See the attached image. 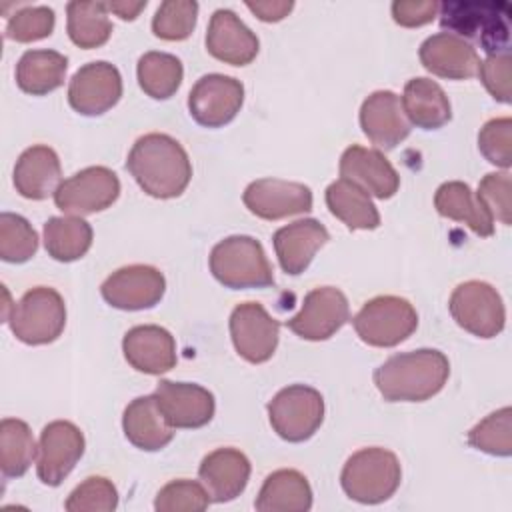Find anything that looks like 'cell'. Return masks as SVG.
Here are the masks:
<instances>
[{
	"label": "cell",
	"instance_id": "obj_8",
	"mask_svg": "<svg viewBox=\"0 0 512 512\" xmlns=\"http://www.w3.org/2000/svg\"><path fill=\"white\" fill-rule=\"evenodd\" d=\"M268 418L282 440L304 442L324 420V398L306 384L286 386L268 402Z\"/></svg>",
	"mask_w": 512,
	"mask_h": 512
},
{
	"label": "cell",
	"instance_id": "obj_9",
	"mask_svg": "<svg viewBox=\"0 0 512 512\" xmlns=\"http://www.w3.org/2000/svg\"><path fill=\"white\" fill-rule=\"evenodd\" d=\"M448 308L456 324L478 338H494L504 330L506 308L498 290L488 282L458 284L450 294Z\"/></svg>",
	"mask_w": 512,
	"mask_h": 512
},
{
	"label": "cell",
	"instance_id": "obj_4",
	"mask_svg": "<svg viewBox=\"0 0 512 512\" xmlns=\"http://www.w3.org/2000/svg\"><path fill=\"white\" fill-rule=\"evenodd\" d=\"M402 480L398 456L386 448L372 446L354 452L340 474L342 490L360 504H380L394 496Z\"/></svg>",
	"mask_w": 512,
	"mask_h": 512
},
{
	"label": "cell",
	"instance_id": "obj_2",
	"mask_svg": "<svg viewBox=\"0 0 512 512\" xmlns=\"http://www.w3.org/2000/svg\"><path fill=\"white\" fill-rule=\"evenodd\" d=\"M450 376L448 358L434 348L390 356L374 370V384L388 402H424L436 396Z\"/></svg>",
	"mask_w": 512,
	"mask_h": 512
},
{
	"label": "cell",
	"instance_id": "obj_24",
	"mask_svg": "<svg viewBox=\"0 0 512 512\" xmlns=\"http://www.w3.org/2000/svg\"><path fill=\"white\" fill-rule=\"evenodd\" d=\"M328 240V230L314 218L296 220L288 226L278 228L272 236L280 268L290 276L302 274L310 266L314 254Z\"/></svg>",
	"mask_w": 512,
	"mask_h": 512
},
{
	"label": "cell",
	"instance_id": "obj_21",
	"mask_svg": "<svg viewBox=\"0 0 512 512\" xmlns=\"http://www.w3.org/2000/svg\"><path fill=\"white\" fill-rule=\"evenodd\" d=\"M260 42L256 34L226 8L210 16L206 32V50L220 62L230 66H246L258 54Z\"/></svg>",
	"mask_w": 512,
	"mask_h": 512
},
{
	"label": "cell",
	"instance_id": "obj_28",
	"mask_svg": "<svg viewBox=\"0 0 512 512\" xmlns=\"http://www.w3.org/2000/svg\"><path fill=\"white\" fill-rule=\"evenodd\" d=\"M402 110L410 124L422 130L442 128L452 118V106L442 86L430 78H412L402 92Z\"/></svg>",
	"mask_w": 512,
	"mask_h": 512
},
{
	"label": "cell",
	"instance_id": "obj_43",
	"mask_svg": "<svg viewBox=\"0 0 512 512\" xmlns=\"http://www.w3.org/2000/svg\"><path fill=\"white\" fill-rule=\"evenodd\" d=\"M482 156L504 170L512 166V120L508 116L488 120L478 132Z\"/></svg>",
	"mask_w": 512,
	"mask_h": 512
},
{
	"label": "cell",
	"instance_id": "obj_40",
	"mask_svg": "<svg viewBox=\"0 0 512 512\" xmlns=\"http://www.w3.org/2000/svg\"><path fill=\"white\" fill-rule=\"evenodd\" d=\"M118 506V490L104 476H90L78 484L64 508L68 512H112Z\"/></svg>",
	"mask_w": 512,
	"mask_h": 512
},
{
	"label": "cell",
	"instance_id": "obj_3",
	"mask_svg": "<svg viewBox=\"0 0 512 512\" xmlns=\"http://www.w3.org/2000/svg\"><path fill=\"white\" fill-rule=\"evenodd\" d=\"M440 26L460 38L480 42V48L492 56L510 52L512 8L502 0H450L442 2Z\"/></svg>",
	"mask_w": 512,
	"mask_h": 512
},
{
	"label": "cell",
	"instance_id": "obj_41",
	"mask_svg": "<svg viewBox=\"0 0 512 512\" xmlns=\"http://www.w3.org/2000/svg\"><path fill=\"white\" fill-rule=\"evenodd\" d=\"M210 504L204 484L194 480H172L156 494L154 508L158 512H202Z\"/></svg>",
	"mask_w": 512,
	"mask_h": 512
},
{
	"label": "cell",
	"instance_id": "obj_14",
	"mask_svg": "<svg viewBox=\"0 0 512 512\" xmlns=\"http://www.w3.org/2000/svg\"><path fill=\"white\" fill-rule=\"evenodd\" d=\"M230 336L236 352L250 364L272 358L278 346L280 324L258 302H242L230 314Z\"/></svg>",
	"mask_w": 512,
	"mask_h": 512
},
{
	"label": "cell",
	"instance_id": "obj_46",
	"mask_svg": "<svg viewBox=\"0 0 512 512\" xmlns=\"http://www.w3.org/2000/svg\"><path fill=\"white\" fill-rule=\"evenodd\" d=\"M438 2H394L392 4V18L396 24L404 28H418L432 22L438 14Z\"/></svg>",
	"mask_w": 512,
	"mask_h": 512
},
{
	"label": "cell",
	"instance_id": "obj_12",
	"mask_svg": "<svg viewBox=\"0 0 512 512\" xmlns=\"http://www.w3.org/2000/svg\"><path fill=\"white\" fill-rule=\"evenodd\" d=\"M350 318V306L342 290L320 286L304 296L302 308L286 326L300 338L320 342L334 336Z\"/></svg>",
	"mask_w": 512,
	"mask_h": 512
},
{
	"label": "cell",
	"instance_id": "obj_39",
	"mask_svg": "<svg viewBox=\"0 0 512 512\" xmlns=\"http://www.w3.org/2000/svg\"><path fill=\"white\" fill-rule=\"evenodd\" d=\"M196 16H198V2L166 0L158 6L152 18V32L154 36L168 42L186 40L196 26Z\"/></svg>",
	"mask_w": 512,
	"mask_h": 512
},
{
	"label": "cell",
	"instance_id": "obj_1",
	"mask_svg": "<svg viewBox=\"0 0 512 512\" xmlns=\"http://www.w3.org/2000/svg\"><path fill=\"white\" fill-rule=\"evenodd\" d=\"M126 168L148 196L160 200L180 196L192 178V164L182 144L160 132L144 134L132 144Z\"/></svg>",
	"mask_w": 512,
	"mask_h": 512
},
{
	"label": "cell",
	"instance_id": "obj_26",
	"mask_svg": "<svg viewBox=\"0 0 512 512\" xmlns=\"http://www.w3.org/2000/svg\"><path fill=\"white\" fill-rule=\"evenodd\" d=\"M62 166L58 154L44 144L26 148L14 166L16 192L28 200H44L58 190Z\"/></svg>",
	"mask_w": 512,
	"mask_h": 512
},
{
	"label": "cell",
	"instance_id": "obj_18",
	"mask_svg": "<svg viewBox=\"0 0 512 512\" xmlns=\"http://www.w3.org/2000/svg\"><path fill=\"white\" fill-rule=\"evenodd\" d=\"M154 400L172 428H202L212 420L216 410L212 392L192 382L160 380Z\"/></svg>",
	"mask_w": 512,
	"mask_h": 512
},
{
	"label": "cell",
	"instance_id": "obj_42",
	"mask_svg": "<svg viewBox=\"0 0 512 512\" xmlns=\"http://www.w3.org/2000/svg\"><path fill=\"white\" fill-rule=\"evenodd\" d=\"M54 10L48 6H26L16 10L6 24V36L14 42H36L48 38L54 30Z\"/></svg>",
	"mask_w": 512,
	"mask_h": 512
},
{
	"label": "cell",
	"instance_id": "obj_7",
	"mask_svg": "<svg viewBox=\"0 0 512 512\" xmlns=\"http://www.w3.org/2000/svg\"><path fill=\"white\" fill-rule=\"evenodd\" d=\"M352 326L364 344L392 348L412 336L418 314L406 298L384 294L368 300L352 318Z\"/></svg>",
	"mask_w": 512,
	"mask_h": 512
},
{
	"label": "cell",
	"instance_id": "obj_13",
	"mask_svg": "<svg viewBox=\"0 0 512 512\" xmlns=\"http://www.w3.org/2000/svg\"><path fill=\"white\" fill-rule=\"evenodd\" d=\"M84 454V436L68 420H54L40 432L36 474L46 486H60Z\"/></svg>",
	"mask_w": 512,
	"mask_h": 512
},
{
	"label": "cell",
	"instance_id": "obj_34",
	"mask_svg": "<svg viewBox=\"0 0 512 512\" xmlns=\"http://www.w3.org/2000/svg\"><path fill=\"white\" fill-rule=\"evenodd\" d=\"M66 30L80 48H100L112 34L106 2H70L66 6Z\"/></svg>",
	"mask_w": 512,
	"mask_h": 512
},
{
	"label": "cell",
	"instance_id": "obj_19",
	"mask_svg": "<svg viewBox=\"0 0 512 512\" xmlns=\"http://www.w3.org/2000/svg\"><path fill=\"white\" fill-rule=\"evenodd\" d=\"M360 126L366 138L382 150L396 148L410 134V122L402 110L400 96L392 90H376L362 102Z\"/></svg>",
	"mask_w": 512,
	"mask_h": 512
},
{
	"label": "cell",
	"instance_id": "obj_30",
	"mask_svg": "<svg viewBox=\"0 0 512 512\" xmlns=\"http://www.w3.org/2000/svg\"><path fill=\"white\" fill-rule=\"evenodd\" d=\"M254 508L258 512H308L312 508V488L298 470H276L266 476Z\"/></svg>",
	"mask_w": 512,
	"mask_h": 512
},
{
	"label": "cell",
	"instance_id": "obj_5",
	"mask_svg": "<svg viewBox=\"0 0 512 512\" xmlns=\"http://www.w3.org/2000/svg\"><path fill=\"white\" fill-rule=\"evenodd\" d=\"M210 272L232 290L268 288L274 284L272 266L262 244L252 236H228L210 252Z\"/></svg>",
	"mask_w": 512,
	"mask_h": 512
},
{
	"label": "cell",
	"instance_id": "obj_29",
	"mask_svg": "<svg viewBox=\"0 0 512 512\" xmlns=\"http://www.w3.org/2000/svg\"><path fill=\"white\" fill-rule=\"evenodd\" d=\"M434 206L440 216L464 222L474 234L488 238L494 234V218L474 196L468 184L460 180L444 182L434 194Z\"/></svg>",
	"mask_w": 512,
	"mask_h": 512
},
{
	"label": "cell",
	"instance_id": "obj_45",
	"mask_svg": "<svg viewBox=\"0 0 512 512\" xmlns=\"http://www.w3.org/2000/svg\"><path fill=\"white\" fill-rule=\"evenodd\" d=\"M510 52L492 54L478 64V76L490 96L502 104L510 102Z\"/></svg>",
	"mask_w": 512,
	"mask_h": 512
},
{
	"label": "cell",
	"instance_id": "obj_44",
	"mask_svg": "<svg viewBox=\"0 0 512 512\" xmlns=\"http://www.w3.org/2000/svg\"><path fill=\"white\" fill-rule=\"evenodd\" d=\"M478 200L486 206L492 218L502 224L512 222V200H510V174L508 172H490L486 174L476 192Z\"/></svg>",
	"mask_w": 512,
	"mask_h": 512
},
{
	"label": "cell",
	"instance_id": "obj_37",
	"mask_svg": "<svg viewBox=\"0 0 512 512\" xmlns=\"http://www.w3.org/2000/svg\"><path fill=\"white\" fill-rule=\"evenodd\" d=\"M38 250V234L32 224L12 212L0 214V258L10 264L28 262Z\"/></svg>",
	"mask_w": 512,
	"mask_h": 512
},
{
	"label": "cell",
	"instance_id": "obj_10",
	"mask_svg": "<svg viewBox=\"0 0 512 512\" xmlns=\"http://www.w3.org/2000/svg\"><path fill=\"white\" fill-rule=\"evenodd\" d=\"M120 194L118 176L106 166H88L66 178L54 192L56 208L70 216L102 212Z\"/></svg>",
	"mask_w": 512,
	"mask_h": 512
},
{
	"label": "cell",
	"instance_id": "obj_31",
	"mask_svg": "<svg viewBox=\"0 0 512 512\" xmlns=\"http://www.w3.org/2000/svg\"><path fill=\"white\" fill-rule=\"evenodd\" d=\"M68 58L56 50H28L16 64V84L22 92L44 96L64 84Z\"/></svg>",
	"mask_w": 512,
	"mask_h": 512
},
{
	"label": "cell",
	"instance_id": "obj_25",
	"mask_svg": "<svg viewBox=\"0 0 512 512\" xmlns=\"http://www.w3.org/2000/svg\"><path fill=\"white\" fill-rule=\"evenodd\" d=\"M198 476L212 502H230L250 480V460L236 448H218L202 458Z\"/></svg>",
	"mask_w": 512,
	"mask_h": 512
},
{
	"label": "cell",
	"instance_id": "obj_15",
	"mask_svg": "<svg viewBox=\"0 0 512 512\" xmlns=\"http://www.w3.org/2000/svg\"><path fill=\"white\" fill-rule=\"evenodd\" d=\"M122 96V76L106 60L88 62L76 70L68 84V102L82 116H100L114 108Z\"/></svg>",
	"mask_w": 512,
	"mask_h": 512
},
{
	"label": "cell",
	"instance_id": "obj_32",
	"mask_svg": "<svg viewBox=\"0 0 512 512\" xmlns=\"http://www.w3.org/2000/svg\"><path fill=\"white\" fill-rule=\"evenodd\" d=\"M326 206L350 230H374L380 226V214L370 194L346 178H338L326 188Z\"/></svg>",
	"mask_w": 512,
	"mask_h": 512
},
{
	"label": "cell",
	"instance_id": "obj_27",
	"mask_svg": "<svg viewBox=\"0 0 512 512\" xmlns=\"http://www.w3.org/2000/svg\"><path fill=\"white\" fill-rule=\"evenodd\" d=\"M122 428L128 442L146 452L162 450L174 438V428L158 410L154 394L138 396L126 406Z\"/></svg>",
	"mask_w": 512,
	"mask_h": 512
},
{
	"label": "cell",
	"instance_id": "obj_17",
	"mask_svg": "<svg viewBox=\"0 0 512 512\" xmlns=\"http://www.w3.org/2000/svg\"><path fill=\"white\" fill-rule=\"evenodd\" d=\"M244 206L258 218L280 220L312 210V190L302 182L260 178L246 186Z\"/></svg>",
	"mask_w": 512,
	"mask_h": 512
},
{
	"label": "cell",
	"instance_id": "obj_36",
	"mask_svg": "<svg viewBox=\"0 0 512 512\" xmlns=\"http://www.w3.org/2000/svg\"><path fill=\"white\" fill-rule=\"evenodd\" d=\"M36 444L30 426L18 418L0 422V470L6 478H20L32 466Z\"/></svg>",
	"mask_w": 512,
	"mask_h": 512
},
{
	"label": "cell",
	"instance_id": "obj_23",
	"mask_svg": "<svg viewBox=\"0 0 512 512\" xmlns=\"http://www.w3.org/2000/svg\"><path fill=\"white\" fill-rule=\"evenodd\" d=\"M124 358L128 364L144 374H164L176 366L174 336L156 324L134 326L122 340Z\"/></svg>",
	"mask_w": 512,
	"mask_h": 512
},
{
	"label": "cell",
	"instance_id": "obj_11",
	"mask_svg": "<svg viewBox=\"0 0 512 512\" xmlns=\"http://www.w3.org/2000/svg\"><path fill=\"white\" fill-rule=\"evenodd\" d=\"M244 102V86L226 74H204L188 94L190 116L206 128H220L236 118Z\"/></svg>",
	"mask_w": 512,
	"mask_h": 512
},
{
	"label": "cell",
	"instance_id": "obj_16",
	"mask_svg": "<svg viewBox=\"0 0 512 512\" xmlns=\"http://www.w3.org/2000/svg\"><path fill=\"white\" fill-rule=\"evenodd\" d=\"M166 290L164 274L148 264H130L112 272L100 286L102 298L118 310L156 306Z\"/></svg>",
	"mask_w": 512,
	"mask_h": 512
},
{
	"label": "cell",
	"instance_id": "obj_6",
	"mask_svg": "<svg viewBox=\"0 0 512 512\" xmlns=\"http://www.w3.org/2000/svg\"><path fill=\"white\" fill-rule=\"evenodd\" d=\"M8 324L12 334L24 344H50L66 326V304L54 288L36 286L12 306Z\"/></svg>",
	"mask_w": 512,
	"mask_h": 512
},
{
	"label": "cell",
	"instance_id": "obj_48",
	"mask_svg": "<svg viewBox=\"0 0 512 512\" xmlns=\"http://www.w3.org/2000/svg\"><path fill=\"white\" fill-rule=\"evenodd\" d=\"M108 10L114 12L116 16H120L122 20H134L144 8H146V0L142 2H106Z\"/></svg>",
	"mask_w": 512,
	"mask_h": 512
},
{
	"label": "cell",
	"instance_id": "obj_47",
	"mask_svg": "<svg viewBox=\"0 0 512 512\" xmlns=\"http://www.w3.org/2000/svg\"><path fill=\"white\" fill-rule=\"evenodd\" d=\"M248 10L254 12L262 22H280L284 20L290 10L294 8V2L286 0H268V2H246Z\"/></svg>",
	"mask_w": 512,
	"mask_h": 512
},
{
	"label": "cell",
	"instance_id": "obj_20",
	"mask_svg": "<svg viewBox=\"0 0 512 512\" xmlns=\"http://www.w3.org/2000/svg\"><path fill=\"white\" fill-rule=\"evenodd\" d=\"M340 178L358 184L368 194L386 200L400 188V176L390 160L372 148L352 144L340 156Z\"/></svg>",
	"mask_w": 512,
	"mask_h": 512
},
{
	"label": "cell",
	"instance_id": "obj_38",
	"mask_svg": "<svg viewBox=\"0 0 512 512\" xmlns=\"http://www.w3.org/2000/svg\"><path fill=\"white\" fill-rule=\"evenodd\" d=\"M468 444L490 456L512 454V410L508 406L488 414L468 432Z\"/></svg>",
	"mask_w": 512,
	"mask_h": 512
},
{
	"label": "cell",
	"instance_id": "obj_35",
	"mask_svg": "<svg viewBox=\"0 0 512 512\" xmlns=\"http://www.w3.org/2000/svg\"><path fill=\"white\" fill-rule=\"evenodd\" d=\"M136 76L144 94L154 100H166L180 88L184 68L174 54L152 50L140 56Z\"/></svg>",
	"mask_w": 512,
	"mask_h": 512
},
{
	"label": "cell",
	"instance_id": "obj_33",
	"mask_svg": "<svg viewBox=\"0 0 512 512\" xmlns=\"http://www.w3.org/2000/svg\"><path fill=\"white\" fill-rule=\"evenodd\" d=\"M44 246L58 262H74L92 246V226L82 216H52L44 224Z\"/></svg>",
	"mask_w": 512,
	"mask_h": 512
},
{
	"label": "cell",
	"instance_id": "obj_22",
	"mask_svg": "<svg viewBox=\"0 0 512 512\" xmlns=\"http://www.w3.org/2000/svg\"><path fill=\"white\" fill-rule=\"evenodd\" d=\"M420 62L434 76L448 80H466L478 72L476 48L450 32H438L428 36L420 46Z\"/></svg>",
	"mask_w": 512,
	"mask_h": 512
}]
</instances>
